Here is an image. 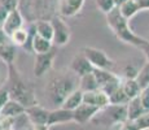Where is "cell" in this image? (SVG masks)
I'll list each match as a JSON object with an SVG mask.
<instances>
[{
	"instance_id": "cell-1",
	"label": "cell",
	"mask_w": 149,
	"mask_h": 130,
	"mask_svg": "<svg viewBox=\"0 0 149 130\" xmlns=\"http://www.w3.org/2000/svg\"><path fill=\"white\" fill-rule=\"evenodd\" d=\"M79 86V77L71 70L56 72L49 77L45 85V98L54 108L62 105L65 99L77 90Z\"/></svg>"
},
{
	"instance_id": "cell-2",
	"label": "cell",
	"mask_w": 149,
	"mask_h": 130,
	"mask_svg": "<svg viewBox=\"0 0 149 130\" xmlns=\"http://www.w3.org/2000/svg\"><path fill=\"white\" fill-rule=\"evenodd\" d=\"M4 86L9 92L10 99L21 103L25 108L39 104L33 85L19 74L14 65L9 66V73H8L7 82L4 83Z\"/></svg>"
},
{
	"instance_id": "cell-3",
	"label": "cell",
	"mask_w": 149,
	"mask_h": 130,
	"mask_svg": "<svg viewBox=\"0 0 149 130\" xmlns=\"http://www.w3.org/2000/svg\"><path fill=\"white\" fill-rule=\"evenodd\" d=\"M107 16V24L110 27V30L114 33V35L117 37L119 40L131 44L136 48H141L144 46V43L148 39L141 38L140 35H137L132 31V29L128 25V20H126L122 16V13L119 12V8H114L113 11H110Z\"/></svg>"
},
{
	"instance_id": "cell-4",
	"label": "cell",
	"mask_w": 149,
	"mask_h": 130,
	"mask_svg": "<svg viewBox=\"0 0 149 130\" xmlns=\"http://www.w3.org/2000/svg\"><path fill=\"white\" fill-rule=\"evenodd\" d=\"M127 107L110 104L100 108L96 115L91 120V122L96 126H104V128H111V126H122L127 121Z\"/></svg>"
},
{
	"instance_id": "cell-5",
	"label": "cell",
	"mask_w": 149,
	"mask_h": 130,
	"mask_svg": "<svg viewBox=\"0 0 149 130\" xmlns=\"http://www.w3.org/2000/svg\"><path fill=\"white\" fill-rule=\"evenodd\" d=\"M82 52L96 69H107V70L114 72L116 63L105 53V51L99 50L96 47H83Z\"/></svg>"
},
{
	"instance_id": "cell-6",
	"label": "cell",
	"mask_w": 149,
	"mask_h": 130,
	"mask_svg": "<svg viewBox=\"0 0 149 130\" xmlns=\"http://www.w3.org/2000/svg\"><path fill=\"white\" fill-rule=\"evenodd\" d=\"M53 26V44L57 47H61L69 43L71 37V31H70V26L65 22L64 17L58 16V14H53L51 18Z\"/></svg>"
},
{
	"instance_id": "cell-7",
	"label": "cell",
	"mask_w": 149,
	"mask_h": 130,
	"mask_svg": "<svg viewBox=\"0 0 149 130\" xmlns=\"http://www.w3.org/2000/svg\"><path fill=\"white\" fill-rule=\"evenodd\" d=\"M54 59H56V48L54 47L45 53H35V60H34L33 66V72L35 77L42 78L47 76L52 69Z\"/></svg>"
},
{
	"instance_id": "cell-8",
	"label": "cell",
	"mask_w": 149,
	"mask_h": 130,
	"mask_svg": "<svg viewBox=\"0 0 149 130\" xmlns=\"http://www.w3.org/2000/svg\"><path fill=\"white\" fill-rule=\"evenodd\" d=\"M84 0H56V14L70 18L81 13Z\"/></svg>"
},
{
	"instance_id": "cell-9",
	"label": "cell",
	"mask_w": 149,
	"mask_h": 130,
	"mask_svg": "<svg viewBox=\"0 0 149 130\" xmlns=\"http://www.w3.org/2000/svg\"><path fill=\"white\" fill-rule=\"evenodd\" d=\"M49 111L40 104H35L26 108V116L30 120L31 125H48V117H49Z\"/></svg>"
},
{
	"instance_id": "cell-10",
	"label": "cell",
	"mask_w": 149,
	"mask_h": 130,
	"mask_svg": "<svg viewBox=\"0 0 149 130\" xmlns=\"http://www.w3.org/2000/svg\"><path fill=\"white\" fill-rule=\"evenodd\" d=\"M24 26H25V17L21 11H19V8H17V9L10 11L8 13L7 18H5L4 24H3V29L10 37L14 31L24 27Z\"/></svg>"
},
{
	"instance_id": "cell-11",
	"label": "cell",
	"mask_w": 149,
	"mask_h": 130,
	"mask_svg": "<svg viewBox=\"0 0 149 130\" xmlns=\"http://www.w3.org/2000/svg\"><path fill=\"white\" fill-rule=\"evenodd\" d=\"M70 70L73 73H75L78 77H82L84 74H88L91 72H93V66L90 63V60L83 55V52L81 51L79 53H75L74 57L71 59L70 63Z\"/></svg>"
},
{
	"instance_id": "cell-12",
	"label": "cell",
	"mask_w": 149,
	"mask_h": 130,
	"mask_svg": "<svg viewBox=\"0 0 149 130\" xmlns=\"http://www.w3.org/2000/svg\"><path fill=\"white\" fill-rule=\"evenodd\" d=\"M97 111H99V108H96V107L90 105L87 103H82L73 111L74 122L78 125H86L87 122H91V120L93 118Z\"/></svg>"
},
{
	"instance_id": "cell-13",
	"label": "cell",
	"mask_w": 149,
	"mask_h": 130,
	"mask_svg": "<svg viewBox=\"0 0 149 130\" xmlns=\"http://www.w3.org/2000/svg\"><path fill=\"white\" fill-rule=\"evenodd\" d=\"M74 122L73 111L65 109L62 107L53 108L49 111V117H48V125L52 128L54 125H61V124Z\"/></svg>"
},
{
	"instance_id": "cell-14",
	"label": "cell",
	"mask_w": 149,
	"mask_h": 130,
	"mask_svg": "<svg viewBox=\"0 0 149 130\" xmlns=\"http://www.w3.org/2000/svg\"><path fill=\"white\" fill-rule=\"evenodd\" d=\"M83 103H87L90 105H93L100 109L109 104V96L101 89H97V90L93 91L84 92L83 94Z\"/></svg>"
},
{
	"instance_id": "cell-15",
	"label": "cell",
	"mask_w": 149,
	"mask_h": 130,
	"mask_svg": "<svg viewBox=\"0 0 149 130\" xmlns=\"http://www.w3.org/2000/svg\"><path fill=\"white\" fill-rule=\"evenodd\" d=\"M17 56V46H14L10 40H8L4 44H0V59L8 66L14 65Z\"/></svg>"
},
{
	"instance_id": "cell-16",
	"label": "cell",
	"mask_w": 149,
	"mask_h": 130,
	"mask_svg": "<svg viewBox=\"0 0 149 130\" xmlns=\"http://www.w3.org/2000/svg\"><path fill=\"white\" fill-rule=\"evenodd\" d=\"M26 112V108L22 105L21 103L16 102L13 99H9L7 103L4 104V107L0 111V115H4V116H9V117H18L21 115H24Z\"/></svg>"
},
{
	"instance_id": "cell-17",
	"label": "cell",
	"mask_w": 149,
	"mask_h": 130,
	"mask_svg": "<svg viewBox=\"0 0 149 130\" xmlns=\"http://www.w3.org/2000/svg\"><path fill=\"white\" fill-rule=\"evenodd\" d=\"M126 107H127V118L130 121L136 120V118H139L140 116H143V115L147 112L141 104L140 96H136V98H134V99H131Z\"/></svg>"
},
{
	"instance_id": "cell-18",
	"label": "cell",
	"mask_w": 149,
	"mask_h": 130,
	"mask_svg": "<svg viewBox=\"0 0 149 130\" xmlns=\"http://www.w3.org/2000/svg\"><path fill=\"white\" fill-rule=\"evenodd\" d=\"M36 34L42 38H45L48 40H53V26L51 20H39L35 22Z\"/></svg>"
},
{
	"instance_id": "cell-19",
	"label": "cell",
	"mask_w": 149,
	"mask_h": 130,
	"mask_svg": "<svg viewBox=\"0 0 149 130\" xmlns=\"http://www.w3.org/2000/svg\"><path fill=\"white\" fill-rule=\"evenodd\" d=\"M83 94H84V92H83L81 89L74 90L66 99H65V102L62 103L61 107L65 109H69V111H74L77 107H79L83 103Z\"/></svg>"
},
{
	"instance_id": "cell-20",
	"label": "cell",
	"mask_w": 149,
	"mask_h": 130,
	"mask_svg": "<svg viewBox=\"0 0 149 130\" xmlns=\"http://www.w3.org/2000/svg\"><path fill=\"white\" fill-rule=\"evenodd\" d=\"M122 89L130 99L139 96L140 92H141V87L139 86L137 81L134 78H122Z\"/></svg>"
},
{
	"instance_id": "cell-21",
	"label": "cell",
	"mask_w": 149,
	"mask_h": 130,
	"mask_svg": "<svg viewBox=\"0 0 149 130\" xmlns=\"http://www.w3.org/2000/svg\"><path fill=\"white\" fill-rule=\"evenodd\" d=\"M78 89H81L83 92H88V91H93L97 90L99 87V83L96 81V77L93 74V72L88 74H84V76L79 77V86Z\"/></svg>"
},
{
	"instance_id": "cell-22",
	"label": "cell",
	"mask_w": 149,
	"mask_h": 130,
	"mask_svg": "<svg viewBox=\"0 0 149 130\" xmlns=\"http://www.w3.org/2000/svg\"><path fill=\"white\" fill-rule=\"evenodd\" d=\"M118 8H119V12L122 13V16L126 20H128V21L140 12V7L136 0H126L121 7H118Z\"/></svg>"
},
{
	"instance_id": "cell-23",
	"label": "cell",
	"mask_w": 149,
	"mask_h": 130,
	"mask_svg": "<svg viewBox=\"0 0 149 130\" xmlns=\"http://www.w3.org/2000/svg\"><path fill=\"white\" fill-rule=\"evenodd\" d=\"M53 48V42L48 40L45 38H42L36 34L33 40V51L35 53H45V52L51 51Z\"/></svg>"
},
{
	"instance_id": "cell-24",
	"label": "cell",
	"mask_w": 149,
	"mask_h": 130,
	"mask_svg": "<svg viewBox=\"0 0 149 130\" xmlns=\"http://www.w3.org/2000/svg\"><path fill=\"white\" fill-rule=\"evenodd\" d=\"M93 74H95L96 81H97V83H99L100 89H101L102 86H105L109 81H111L117 76V74L111 70H107V69H96V68H93Z\"/></svg>"
},
{
	"instance_id": "cell-25",
	"label": "cell",
	"mask_w": 149,
	"mask_h": 130,
	"mask_svg": "<svg viewBox=\"0 0 149 130\" xmlns=\"http://www.w3.org/2000/svg\"><path fill=\"white\" fill-rule=\"evenodd\" d=\"M27 38H29V31H27V27H25V26L21 29H18V30H16L12 35L9 37L10 42H12L14 46L21 47V48L26 44Z\"/></svg>"
},
{
	"instance_id": "cell-26",
	"label": "cell",
	"mask_w": 149,
	"mask_h": 130,
	"mask_svg": "<svg viewBox=\"0 0 149 130\" xmlns=\"http://www.w3.org/2000/svg\"><path fill=\"white\" fill-rule=\"evenodd\" d=\"M130 98L127 96L125 91L122 89V85L118 90H116L113 94L109 96V103L110 104H117V105H127L128 102H130Z\"/></svg>"
},
{
	"instance_id": "cell-27",
	"label": "cell",
	"mask_w": 149,
	"mask_h": 130,
	"mask_svg": "<svg viewBox=\"0 0 149 130\" xmlns=\"http://www.w3.org/2000/svg\"><path fill=\"white\" fill-rule=\"evenodd\" d=\"M135 79L137 81V83H139V86L141 87V90L148 87L149 86V63H145V64L140 68V70H139V73H137Z\"/></svg>"
},
{
	"instance_id": "cell-28",
	"label": "cell",
	"mask_w": 149,
	"mask_h": 130,
	"mask_svg": "<svg viewBox=\"0 0 149 130\" xmlns=\"http://www.w3.org/2000/svg\"><path fill=\"white\" fill-rule=\"evenodd\" d=\"M139 70H140V69L137 68L136 65L131 64V63H127V64L122 68L119 77H121V78H134V79H135L136 76H137V73H139Z\"/></svg>"
},
{
	"instance_id": "cell-29",
	"label": "cell",
	"mask_w": 149,
	"mask_h": 130,
	"mask_svg": "<svg viewBox=\"0 0 149 130\" xmlns=\"http://www.w3.org/2000/svg\"><path fill=\"white\" fill-rule=\"evenodd\" d=\"M95 3L99 11H101L104 14H108L110 11H113L116 8L114 0H95Z\"/></svg>"
},
{
	"instance_id": "cell-30",
	"label": "cell",
	"mask_w": 149,
	"mask_h": 130,
	"mask_svg": "<svg viewBox=\"0 0 149 130\" xmlns=\"http://www.w3.org/2000/svg\"><path fill=\"white\" fill-rule=\"evenodd\" d=\"M0 130H16V118L0 115Z\"/></svg>"
},
{
	"instance_id": "cell-31",
	"label": "cell",
	"mask_w": 149,
	"mask_h": 130,
	"mask_svg": "<svg viewBox=\"0 0 149 130\" xmlns=\"http://www.w3.org/2000/svg\"><path fill=\"white\" fill-rule=\"evenodd\" d=\"M8 73H9V66L0 59V86H3L7 82Z\"/></svg>"
},
{
	"instance_id": "cell-32",
	"label": "cell",
	"mask_w": 149,
	"mask_h": 130,
	"mask_svg": "<svg viewBox=\"0 0 149 130\" xmlns=\"http://www.w3.org/2000/svg\"><path fill=\"white\" fill-rule=\"evenodd\" d=\"M139 96H140V100H141V104H143V107H144V109L147 112H149V86L143 89Z\"/></svg>"
},
{
	"instance_id": "cell-33",
	"label": "cell",
	"mask_w": 149,
	"mask_h": 130,
	"mask_svg": "<svg viewBox=\"0 0 149 130\" xmlns=\"http://www.w3.org/2000/svg\"><path fill=\"white\" fill-rule=\"evenodd\" d=\"M0 4H1L8 12H10V11H14L18 8L19 0H0Z\"/></svg>"
},
{
	"instance_id": "cell-34",
	"label": "cell",
	"mask_w": 149,
	"mask_h": 130,
	"mask_svg": "<svg viewBox=\"0 0 149 130\" xmlns=\"http://www.w3.org/2000/svg\"><path fill=\"white\" fill-rule=\"evenodd\" d=\"M9 99H10V96H9V92H8L7 87H5L4 85L0 86V111H1V108L4 107V104L7 103Z\"/></svg>"
},
{
	"instance_id": "cell-35",
	"label": "cell",
	"mask_w": 149,
	"mask_h": 130,
	"mask_svg": "<svg viewBox=\"0 0 149 130\" xmlns=\"http://www.w3.org/2000/svg\"><path fill=\"white\" fill-rule=\"evenodd\" d=\"M8 13H9V12H8V11L5 9L1 4H0V27H3V24H4L5 18H7V16H8Z\"/></svg>"
},
{
	"instance_id": "cell-36",
	"label": "cell",
	"mask_w": 149,
	"mask_h": 130,
	"mask_svg": "<svg viewBox=\"0 0 149 130\" xmlns=\"http://www.w3.org/2000/svg\"><path fill=\"white\" fill-rule=\"evenodd\" d=\"M9 39V35H8L7 33L4 31V29L0 27V44H4V43H7Z\"/></svg>"
},
{
	"instance_id": "cell-37",
	"label": "cell",
	"mask_w": 149,
	"mask_h": 130,
	"mask_svg": "<svg viewBox=\"0 0 149 130\" xmlns=\"http://www.w3.org/2000/svg\"><path fill=\"white\" fill-rule=\"evenodd\" d=\"M140 50H141V52L144 53L145 59H147V63H149V40H147V42L144 43V46H143Z\"/></svg>"
},
{
	"instance_id": "cell-38",
	"label": "cell",
	"mask_w": 149,
	"mask_h": 130,
	"mask_svg": "<svg viewBox=\"0 0 149 130\" xmlns=\"http://www.w3.org/2000/svg\"><path fill=\"white\" fill-rule=\"evenodd\" d=\"M137 4L140 7V11H147L149 9V0H136Z\"/></svg>"
},
{
	"instance_id": "cell-39",
	"label": "cell",
	"mask_w": 149,
	"mask_h": 130,
	"mask_svg": "<svg viewBox=\"0 0 149 130\" xmlns=\"http://www.w3.org/2000/svg\"><path fill=\"white\" fill-rule=\"evenodd\" d=\"M49 125H31V130H49Z\"/></svg>"
},
{
	"instance_id": "cell-40",
	"label": "cell",
	"mask_w": 149,
	"mask_h": 130,
	"mask_svg": "<svg viewBox=\"0 0 149 130\" xmlns=\"http://www.w3.org/2000/svg\"><path fill=\"white\" fill-rule=\"evenodd\" d=\"M125 1H126V0H114V3H116V7H117V8L121 7V5H122Z\"/></svg>"
}]
</instances>
